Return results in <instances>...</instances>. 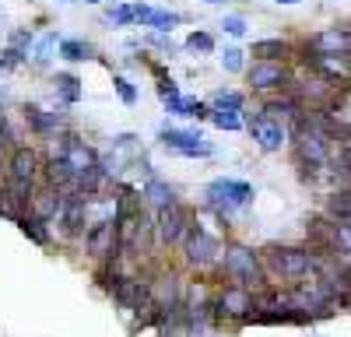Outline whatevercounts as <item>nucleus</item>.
Segmentation results:
<instances>
[{
    "mask_svg": "<svg viewBox=\"0 0 351 337\" xmlns=\"http://www.w3.org/2000/svg\"><path fill=\"white\" fill-rule=\"evenodd\" d=\"M260 257H263V271L285 288H295L302 281L316 277V253L309 246H278L274 242Z\"/></svg>",
    "mask_w": 351,
    "mask_h": 337,
    "instance_id": "f257e3e1",
    "label": "nucleus"
},
{
    "mask_svg": "<svg viewBox=\"0 0 351 337\" xmlns=\"http://www.w3.org/2000/svg\"><path fill=\"white\" fill-rule=\"evenodd\" d=\"M218 271L228 277V285H239V288H250V292H263L267 288V271H263V257L246 246H228L221 253V264Z\"/></svg>",
    "mask_w": 351,
    "mask_h": 337,
    "instance_id": "f03ea898",
    "label": "nucleus"
},
{
    "mask_svg": "<svg viewBox=\"0 0 351 337\" xmlns=\"http://www.w3.org/2000/svg\"><path fill=\"white\" fill-rule=\"evenodd\" d=\"M180 253H183V260L190 267H211V264H221V239L215 232H208L204 225H190L183 242H180Z\"/></svg>",
    "mask_w": 351,
    "mask_h": 337,
    "instance_id": "7ed1b4c3",
    "label": "nucleus"
},
{
    "mask_svg": "<svg viewBox=\"0 0 351 337\" xmlns=\"http://www.w3.org/2000/svg\"><path fill=\"white\" fill-rule=\"evenodd\" d=\"M253 201V186L250 183H243V179H215L211 186H208V204L215 208V214L218 218H232L239 208H246Z\"/></svg>",
    "mask_w": 351,
    "mask_h": 337,
    "instance_id": "20e7f679",
    "label": "nucleus"
},
{
    "mask_svg": "<svg viewBox=\"0 0 351 337\" xmlns=\"http://www.w3.org/2000/svg\"><path fill=\"white\" fill-rule=\"evenodd\" d=\"M84 253L92 260H120V225H116V218H99L88 225Z\"/></svg>",
    "mask_w": 351,
    "mask_h": 337,
    "instance_id": "39448f33",
    "label": "nucleus"
},
{
    "mask_svg": "<svg viewBox=\"0 0 351 337\" xmlns=\"http://www.w3.org/2000/svg\"><path fill=\"white\" fill-rule=\"evenodd\" d=\"M190 214L183 204H169V208H158L155 211V242L158 246H180L186 229H190Z\"/></svg>",
    "mask_w": 351,
    "mask_h": 337,
    "instance_id": "423d86ee",
    "label": "nucleus"
},
{
    "mask_svg": "<svg viewBox=\"0 0 351 337\" xmlns=\"http://www.w3.org/2000/svg\"><path fill=\"white\" fill-rule=\"evenodd\" d=\"M256 309V292L239 288V285H225L215 299V316L218 320H250Z\"/></svg>",
    "mask_w": 351,
    "mask_h": 337,
    "instance_id": "0eeeda50",
    "label": "nucleus"
},
{
    "mask_svg": "<svg viewBox=\"0 0 351 337\" xmlns=\"http://www.w3.org/2000/svg\"><path fill=\"white\" fill-rule=\"evenodd\" d=\"M43 158L36 148H28V145H18L8 158V183H21V186H36L39 176H43Z\"/></svg>",
    "mask_w": 351,
    "mask_h": 337,
    "instance_id": "6e6552de",
    "label": "nucleus"
},
{
    "mask_svg": "<svg viewBox=\"0 0 351 337\" xmlns=\"http://www.w3.org/2000/svg\"><path fill=\"white\" fill-rule=\"evenodd\" d=\"M162 145L169 151H180L186 158H208L215 148H211V140H204L197 130H176V127H165L162 130Z\"/></svg>",
    "mask_w": 351,
    "mask_h": 337,
    "instance_id": "1a4fd4ad",
    "label": "nucleus"
},
{
    "mask_svg": "<svg viewBox=\"0 0 351 337\" xmlns=\"http://www.w3.org/2000/svg\"><path fill=\"white\" fill-rule=\"evenodd\" d=\"M250 84H253V92H288L291 88V74L281 64L256 60L250 67Z\"/></svg>",
    "mask_w": 351,
    "mask_h": 337,
    "instance_id": "9d476101",
    "label": "nucleus"
},
{
    "mask_svg": "<svg viewBox=\"0 0 351 337\" xmlns=\"http://www.w3.org/2000/svg\"><path fill=\"white\" fill-rule=\"evenodd\" d=\"M84 218H88V197L84 193H64V211H60V218H56L64 239H74V236L88 232Z\"/></svg>",
    "mask_w": 351,
    "mask_h": 337,
    "instance_id": "9b49d317",
    "label": "nucleus"
},
{
    "mask_svg": "<svg viewBox=\"0 0 351 337\" xmlns=\"http://www.w3.org/2000/svg\"><path fill=\"white\" fill-rule=\"evenodd\" d=\"M306 49L319 56H351V28H324L306 42Z\"/></svg>",
    "mask_w": 351,
    "mask_h": 337,
    "instance_id": "f8f14e48",
    "label": "nucleus"
},
{
    "mask_svg": "<svg viewBox=\"0 0 351 337\" xmlns=\"http://www.w3.org/2000/svg\"><path fill=\"white\" fill-rule=\"evenodd\" d=\"M250 134H253V140L260 145V151H278L285 140H288L285 123H278V120H271V116H263V112L250 120Z\"/></svg>",
    "mask_w": 351,
    "mask_h": 337,
    "instance_id": "ddd939ff",
    "label": "nucleus"
},
{
    "mask_svg": "<svg viewBox=\"0 0 351 337\" xmlns=\"http://www.w3.org/2000/svg\"><path fill=\"white\" fill-rule=\"evenodd\" d=\"M60 211H64V193L53 190V186H36V193H32V211H28V214H36V218H43V221L49 225V221L60 218Z\"/></svg>",
    "mask_w": 351,
    "mask_h": 337,
    "instance_id": "4468645a",
    "label": "nucleus"
},
{
    "mask_svg": "<svg viewBox=\"0 0 351 337\" xmlns=\"http://www.w3.org/2000/svg\"><path fill=\"white\" fill-rule=\"evenodd\" d=\"M134 21L158 28V32H172V25H180V14L162 11V8H148V4H134Z\"/></svg>",
    "mask_w": 351,
    "mask_h": 337,
    "instance_id": "2eb2a0df",
    "label": "nucleus"
},
{
    "mask_svg": "<svg viewBox=\"0 0 351 337\" xmlns=\"http://www.w3.org/2000/svg\"><path fill=\"white\" fill-rule=\"evenodd\" d=\"M324 218L330 221H351V186H337L324 201Z\"/></svg>",
    "mask_w": 351,
    "mask_h": 337,
    "instance_id": "dca6fc26",
    "label": "nucleus"
},
{
    "mask_svg": "<svg viewBox=\"0 0 351 337\" xmlns=\"http://www.w3.org/2000/svg\"><path fill=\"white\" fill-rule=\"evenodd\" d=\"M25 123L32 127L36 134H49V130H56L60 116H56V112H43L39 105H25Z\"/></svg>",
    "mask_w": 351,
    "mask_h": 337,
    "instance_id": "f3484780",
    "label": "nucleus"
},
{
    "mask_svg": "<svg viewBox=\"0 0 351 337\" xmlns=\"http://www.w3.org/2000/svg\"><path fill=\"white\" fill-rule=\"evenodd\" d=\"M144 197H148V204H155V211L169 208V204H180V201H176V190L169 183H162V179H152L148 186H144Z\"/></svg>",
    "mask_w": 351,
    "mask_h": 337,
    "instance_id": "a211bd4d",
    "label": "nucleus"
},
{
    "mask_svg": "<svg viewBox=\"0 0 351 337\" xmlns=\"http://www.w3.org/2000/svg\"><path fill=\"white\" fill-rule=\"evenodd\" d=\"M288 53V46L281 39H260L253 42V56L256 60H267V64H281V56Z\"/></svg>",
    "mask_w": 351,
    "mask_h": 337,
    "instance_id": "6ab92c4d",
    "label": "nucleus"
},
{
    "mask_svg": "<svg viewBox=\"0 0 351 337\" xmlns=\"http://www.w3.org/2000/svg\"><path fill=\"white\" fill-rule=\"evenodd\" d=\"M18 225H21V232L32 239V242H39V246H49V229H46V221L43 218H36V214H25V218H18Z\"/></svg>",
    "mask_w": 351,
    "mask_h": 337,
    "instance_id": "aec40b11",
    "label": "nucleus"
},
{
    "mask_svg": "<svg viewBox=\"0 0 351 337\" xmlns=\"http://www.w3.org/2000/svg\"><path fill=\"white\" fill-rule=\"evenodd\" d=\"M169 105V112H180V116H193V120H200V116H208V105H204L200 99H172V102H165Z\"/></svg>",
    "mask_w": 351,
    "mask_h": 337,
    "instance_id": "412c9836",
    "label": "nucleus"
},
{
    "mask_svg": "<svg viewBox=\"0 0 351 337\" xmlns=\"http://www.w3.org/2000/svg\"><path fill=\"white\" fill-rule=\"evenodd\" d=\"M56 92H60L64 102H77L81 99V81L71 77V74H60V77H56Z\"/></svg>",
    "mask_w": 351,
    "mask_h": 337,
    "instance_id": "4be33fe9",
    "label": "nucleus"
},
{
    "mask_svg": "<svg viewBox=\"0 0 351 337\" xmlns=\"http://www.w3.org/2000/svg\"><path fill=\"white\" fill-rule=\"evenodd\" d=\"M211 120H215V127H221V130H239V127H243L239 109H215Z\"/></svg>",
    "mask_w": 351,
    "mask_h": 337,
    "instance_id": "5701e85b",
    "label": "nucleus"
},
{
    "mask_svg": "<svg viewBox=\"0 0 351 337\" xmlns=\"http://www.w3.org/2000/svg\"><path fill=\"white\" fill-rule=\"evenodd\" d=\"M211 105H215V109H239V112H243V95H239V92H228V88H218V92L211 95Z\"/></svg>",
    "mask_w": 351,
    "mask_h": 337,
    "instance_id": "b1692460",
    "label": "nucleus"
},
{
    "mask_svg": "<svg viewBox=\"0 0 351 337\" xmlns=\"http://www.w3.org/2000/svg\"><path fill=\"white\" fill-rule=\"evenodd\" d=\"M60 53L67 56V60H88V56H92V46H84L77 39H64L60 42Z\"/></svg>",
    "mask_w": 351,
    "mask_h": 337,
    "instance_id": "393cba45",
    "label": "nucleus"
},
{
    "mask_svg": "<svg viewBox=\"0 0 351 337\" xmlns=\"http://www.w3.org/2000/svg\"><path fill=\"white\" fill-rule=\"evenodd\" d=\"M186 49H190V53H211V49H215V39H211L208 32H193V36L186 39Z\"/></svg>",
    "mask_w": 351,
    "mask_h": 337,
    "instance_id": "a878e982",
    "label": "nucleus"
},
{
    "mask_svg": "<svg viewBox=\"0 0 351 337\" xmlns=\"http://www.w3.org/2000/svg\"><path fill=\"white\" fill-rule=\"evenodd\" d=\"M53 46H56V32H46V36L36 42V64H46V60H49Z\"/></svg>",
    "mask_w": 351,
    "mask_h": 337,
    "instance_id": "bb28decb",
    "label": "nucleus"
},
{
    "mask_svg": "<svg viewBox=\"0 0 351 337\" xmlns=\"http://www.w3.org/2000/svg\"><path fill=\"white\" fill-rule=\"evenodd\" d=\"M112 84H116V95H120L127 105H134V102H137V92H134V84H130L127 77H116Z\"/></svg>",
    "mask_w": 351,
    "mask_h": 337,
    "instance_id": "cd10ccee",
    "label": "nucleus"
},
{
    "mask_svg": "<svg viewBox=\"0 0 351 337\" xmlns=\"http://www.w3.org/2000/svg\"><path fill=\"white\" fill-rule=\"evenodd\" d=\"M221 67L225 71H243V53L239 49H225L221 53Z\"/></svg>",
    "mask_w": 351,
    "mask_h": 337,
    "instance_id": "c85d7f7f",
    "label": "nucleus"
},
{
    "mask_svg": "<svg viewBox=\"0 0 351 337\" xmlns=\"http://www.w3.org/2000/svg\"><path fill=\"white\" fill-rule=\"evenodd\" d=\"M109 21H116V25H130V21H134V8H127V4L112 8V11H109Z\"/></svg>",
    "mask_w": 351,
    "mask_h": 337,
    "instance_id": "c756f323",
    "label": "nucleus"
},
{
    "mask_svg": "<svg viewBox=\"0 0 351 337\" xmlns=\"http://www.w3.org/2000/svg\"><path fill=\"white\" fill-rule=\"evenodd\" d=\"M221 28H225L228 36H243V32H246V21H243V18H236V14H228V18L221 21Z\"/></svg>",
    "mask_w": 351,
    "mask_h": 337,
    "instance_id": "7c9ffc66",
    "label": "nucleus"
},
{
    "mask_svg": "<svg viewBox=\"0 0 351 337\" xmlns=\"http://www.w3.org/2000/svg\"><path fill=\"white\" fill-rule=\"evenodd\" d=\"M18 64H21V49H14V46L4 49V56H0V67H8V71H11V67H18Z\"/></svg>",
    "mask_w": 351,
    "mask_h": 337,
    "instance_id": "2f4dec72",
    "label": "nucleus"
},
{
    "mask_svg": "<svg viewBox=\"0 0 351 337\" xmlns=\"http://www.w3.org/2000/svg\"><path fill=\"white\" fill-rule=\"evenodd\" d=\"M11 42H14V49L32 46V32H14V36H11Z\"/></svg>",
    "mask_w": 351,
    "mask_h": 337,
    "instance_id": "473e14b6",
    "label": "nucleus"
},
{
    "mask_svg": "<svg viewBox=\"0 0 351 337\" xmlns=\"http://www.w3.org/2000/svg\"><path fill=\"white\" fill-rule=\"evenodd\" d=\"M0 214H8V193H4V186H0Z\"/></svg>",
    "mask_w": 351,
    "mask_h": 337,
    "instance_id": "72a5a7b5",
    "label": "nucleus"
},
{
    "mask_svg": "<svg viewBox=\"0 0 351 337\" xmlns=\"http://www.w3.org/2000/svg\"><path fill=\"white\" fill-rule=\"evenodd\" d=\"M278 4H295V0H278Z\"/></svg>",
    "mask_w": 351,
    "mask_h": 337,
    "instance_id": "f704fd0d",
    "label": "nucleus"
},
{
    "mask_svg": "<svg viewBox=\"0 0 351 337\" xmlns=\"http://www.w3.org/2000/svg\"><path fill=\"white\" fill-rule=\"evenodd\" d=\"M208 4H225V0H208Z\"/></svg>",
    "mask_w": 351,
    "mask_h": 337,
    "instance_id": "c9c22d12",
    "label": "nucleus"
},
{
    "mask_svg": "<svg viewBox=\"0 0 351 337\" xmlns=\"http://www.w3.org/2000/svg\"><path fill=\"white\" fill-rule=\"evenodd\" d=\"M0 120H4V109H0Z\"/></svg>",
    "mask_w": 351,
    "mask_h": 337,
    "instance_id": "e433bc0d",
    "label": "nucleus"
},
{
    "mask_svg": "<svg viewBox=\"0 0 351 337\" xmlns=\"http://www.w3.org/2000/svg\"><path fill=\"white\" fill-rule=\"evenodd\" d=\"M112 4H116V0H112Z\"/></svg>",
    "mask_w": 351,
    "mask_h": 337,
    "instance_id": "4c0bfd02",
    "label": "nucleus"
}]
</instances>
